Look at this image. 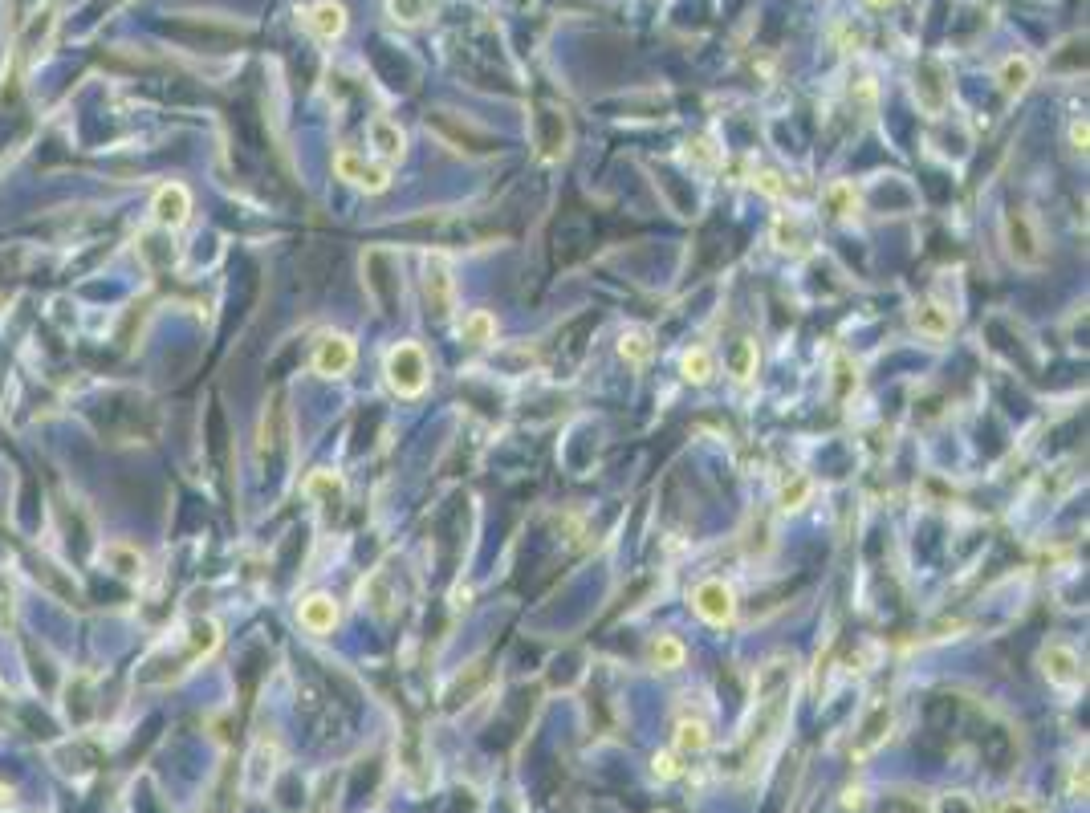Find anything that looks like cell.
I'll list each match as a JSON object with an SVG mask.
<instances>
[{
    "label": "cell",
    "instance_id": "5b68a950",
    "mask_svg": "<svg viewBox=\"0 0 1090 813\" xmlns=\"http://www.w3.org/2000/svg\"><path fill=\"white\" fill-rule=\"evenodd\" d=\"M692 606H696V614L708 622V627H729V622L737 618L733 586H724L720 578H704V582L692 590Z\"/></svg>",
    "mask_w": 1090,
    "mask_h": 813
},
{
    "label": "cell",
    "instance_id": "8992f818",
    "mask_svg": "<svg viewBox=\"0 0 1090 813\" xmlns=\"http://www.w3.org/2000/svg\"><path fill=\"white\" fill-rule=\"evenodd\" d=\"M334 171L346 179V183H354V187H362V192H387L391 187V167L387 163H371V159H362L358 151H350V147H342L338 155H334Z\"/></svg>",
    "mask_w": 1090,
    "mask_h": 813
},
{
    "label": "cell",
    "instance_id": "9a60e30c",
    "mask_svg": "<svg viewBox=\"0 0 1090 813\" xmlns=\"http://www.w3.org/2000/svg\"><path fill=\"white\" fill-rule=\"evenodd\" d=\"M306 21H310V29H314L322 41H338V37L346 33V25H350V17H346V9L338 5V0H318Z\"/></svg>",
    "mask_w": 1090,
    "mask_h": 813
},
{
    "label": "cell",
    "instance_id": "7a4b0ae2",
    "mask_svg": "<svg viewBox=\"0 0 1090 813\" xmlns=\"http://www.w3.org/2000/svg\"><path fill=\"white\" fill-rule=\"evenodd\" d=\"M383 374H387V387L399 395V399H415L423 395V387H428V354H423V346L415 342H399L387 362H383Z\"/></svg>",
    "mask_w": 1090,
    "mask_h": 813
},
{
    "label": "cell",
    "instance_id": "2e32d148",
    "mask_svg": "<svg viewBox=\"0 0 1090 813\" xmlns=\"http://www.w3.org/2000/svg\"><path fill=\"white\" fill-rule=\"evenodd\" d=\"M773 244L790 257H806L814 240H810V232H806V224L798 216H781V220H773Z\"/></svg>",
    "mask_w": 1090,
    "mask_h": 813
},
{
    "label": "cell",
    "instance_id": "277c9868",
    "mask_svg": "<svg viewBox=\"0 0 1090 813\" xmlns=\"http://www.w3.org/2000/svg\"><path fill=\"white\" fill-rule=\"evenodd\" d=\"M362 285H367V293L375 297V305L383 309V314H395L403 285L395 277V257L387 253V248H371V253L362 257Z\"/></svg>",
    "mask_w": 1090,
    "mask_h": 813
},
{
    "label": "cell",
    "instance_id": "44dd1931",
    "mask_svg": "<svg viewBox=\"0 0 1090 813\" xmlns=\"http://www.w3.org/2000/svg\"><path fill=\"white\" fill-rule=\"evenodd\" d=\"M460 338L468 346H489L497 338V322H493L489 309H472V314L460 322Z\"/></svg>",
    "mask_w": 1090,
    "mask_h": 813
},
{
    "label": "cell",
    "instance_id": "5bb4252c",
    "mask_svg": "<svg viewBox=\"0 0 1090 813\" xmlns=\"http://www.w3.org/2000/svg\"><path fill=\"white\" fill-rule=\"evenodd\" d=\"M297 618H301V627H306L310 635H330L338 627V606H334L330 594H310L306 602H301Z\"/></svg>",
    "mask_w": 1090,
    "mask_h": 813
},
{
    "label": "cell",
    "instance_id": "9c48e42d",
    "mask_svg": "<svg viewBox=\"0 0 1090 813\" xmlns=\"http://www.w3.org/2000/svg\"><path fill=\"white\" fill-rule=\"evenodd\" d=\"M277 769H281V744H277V740H269V736H261V740L253 744V753H249L245 789H249L253 797H257V793H265V789L273 785Z\"/></svg>",
    "mask_w": 1090,
    "mask_h": 813
},
{
    "label": "cell",
    "instance_id": "d6a6232c",
    "mask_svg": "<svg viewBox=\"0 0 1090 813\" xmlns=\"http://www.w3.org/2000/svg\"><path fill=\"white\" fill-rule=\"evenodd\" d=\"M834 370H838V395H846V391H851V387H855V374H851V362H846V358H838V362H834Z\"/></svg>",
    "mask_w": 1090,
    "mask_h": 813
},
{
    "label": "cell",
    "instance_id": "d4e9b609",
    "mask_svg": "<svg viewBox=\"0 0 1090 813\" xmlns=\"http://www.w3.org/2000/svg\"><path fill=\"white\" fill-rule=\"evenodd\" d=\"M810 492H814V480L810 476H790L781 484V492H777V505L790 513V509H802L806 500H810Z\"/></svg>",
    "mask_w": 1090,
    "mask_h": 813
},
{
    "label": "cell",
    "instance_id": "cb8c5ba5",
    "mask_svg": "<svg viewBox=\"0 0 1090 813\" xmlns=\"http://www.w3.org/2000/svg\"><path fill=\"white\" fill-rule=\"evenodd\" d=\"M822 200H826V212H830V216H838V220L855 216V208H859V196H855V187H851V183H830Z\"/></svg>",
    "mask_w": 1090,
    "mask_h": 813
},
{
    "label": "cell",
    "instance_id": "ac0fdd59",
    "mask_svg": "<svg viewBox=\"0 0 1090 813\" xmlns=\"http://www.w3.org/2000/svg\"><path fill=\"white\" fill-rule=\"evenodd\" d=\"M912 326H916L924 338L944 342V338L952 334V314H948V309H940L936 301H920V305L912 309Z\"/></svg>",
    "mask_w": 1090,
    "mask_h": 813
},
{
    "label": "cell",
    "instance_id": "4fadbf2b",
    "mask_svg": "<svg viewBox=\"0 0 1090 813\" xmlns=\"http://www.w3.org/2000/svg\"><path fill=\"white\" fill-rule=\"evenodd\" d=\"M891 720H895V712H891V704L887 700H879L871 712H867V720L859 724V732H855V744H851V753L855 757H867V753H875V748L887 740V732H891Z\"/></svg>",
    "mask_w": 1090,
    "mask_h": 813
},
{
    "label": "cell",
    "instance_id": "f1b7e54d",
    "mask_svg": "<svg viewBox=\"0 0 1090 813\" xmlns=\"http://www.w3.org/2000/svg\"><path fill=\"white\" fill-rule=\"evenodd\" d=\"M387 9H391V17H395V21H403V25H419L423 17L432 13V0H387Z\"/></svg>",
    "mask_w": 1090,
    "mask_h": 813
},
{
    "label": "cell",
    "instance_id": "d6986e66",
    "mask_svg": "<svg viewBox=\"0 0 1090 813\" xmlns=\"http://www.w3.org/2000/svg\"><path fill=\"white\" fill-rule=\"evenodd\" d=\"M371 147H375L379 163L391 167V163L403 155V131L395 127L391 118H375V122H371Z\"/></svg>",
    "mask_w": 1090,
    "mask_h": 813
},
{
    "label": "cell",
    "instance_id": "e0dca14e",
    "mask_svg": "<svg viewBox=\"0 0 1090 813\" xmlns=\"http://www.w3.org/2000/svg\"><path fill=\"white\" fill-rule=\"evenodd\" d=\"M997 82H1001V90H1005L1009 98L1025 94L1029 86H1034V61H1029L1025 53L1005 57V61H1001V70H997Z\"/></svg>",
    "mask_w": 1090,
    "mask_h": 813
},
{
    "label": "cell",
    "instance_id": "83f0119b",
    "mask_svg": "<svg viewBox=\"0 0 1090 813\" xmlns=\"http://www.w3.org/2000/svg\"><path fill=\"white\" fill-rule=\"evenodd\" d=\"M680 366H684V379H688V383H708V379H712V354H708L704 346L688 350Z\"/></svg>",
    "mask_w": 1090,
    "mask_h": 813
},
{
    "label": "cell",
    "instance_id": "7c38bea8",
    "mask_svg": "<svg viewBox=\"0 0 1090 813\" xmlns=\"http://www.w3.org/2000/svg\"><path fill=\"white\" fill-rule=\"evenodd\" d=\"M1042 671L1054 687H1078L1082 683V659L1074 647H1062V643H1050L1042 651Z\"/></svg>",
    "mask_w": 1090,
    "mask_h": 813
},
{
    "label": "cell",
    "instance_id": "7402d4cb",
    "mask_svg": "<svg viewBox=\"0 0 1090 813\" xmlns=\"http://www.w3.org/2000/svg\"><path fill=\"white\" fill-rule=\"evenodd\" d=\"M729 374L737 383H749L753 374H757V342L753 338H741V342H733V350H729Z\"/></svg>",
    "mask_w": 1090,
    "mask_h": 813
},
{
    "label": "cell",
    "instance_id": "ba28073f",
    "mask_svg": "<svg viewBox=\"0 0 1090 813\" xmlns=\"http://www.w3.org/2000/svg\"><path fill=\"white\" fill-rule=\"evenodd\" d=\"M423 293H428V305L436 309L440 318L452 314V305H456V281H452L448 257L432 253L428 261H423Z\"/></svg>",
    "mask_w": 1090,
    "mask_h": 813
},
{
    "label": "cell",
    "instance_id": "30bf717a",
    "mask_svg": "<svg viewBox=\"0 0 1090 813\" xmlns=\"http://www.w3.org/2000/svg\"><path fill=\"white\" fill-rule=\"evenodd\" d=\"M151 212H155V224H163V228H184L188 216H192V196H188V187H184V183H163L159 192H155Z\"/></svg>",
    "mask_w": 1090,
    "mask_h": 813
},
{
    "label": "cell",
    "instance_id": "ffe728a7",
    "mask_svg": "<svg viewBox=\"0 0 1090 813\" xmlns=\"http://www.w3.org/2000/svg\"><path fill=\"white\" fill-rule=\"evenodd\" d=\"M647 659L659 671H676V667H684V643L676 635H655L647 647Z\"/></svg>",
    "mask_w": 1090,
    "mask_h": 813
},
{
    "label": "cell",
    "instance_id": "3957f363",
    "mask_svg": "<svg viewBox=\"0 0 1090 813\" xmlns=\"http://www.w3.org/2000/svg\"><path fill=\"white\" fill-rule=\"evenodd\" d=\"M1001 240H1005V253L1017 261V265H1042L1046 261V244H1042V232L1034 224L1025 208H1009L1001 216Z\"/></svg>",
    "mask_w": 1090,
    "mask_h": 813
},
{
    "label": "cell",
    "instance_id": "484cf974",
    "mask_svg": "<svg viewBox=\"0 0 1090 813\" xmlns=\"http://www.w3.org/2000/svg\"><path fill=\"white\" fill-rule=\"evenodd\" d=\"M619 354H623L631 366H643V362L651 358V334H647V330H627V334L619 338Z\"/></svg>",
    "mask_w": 1090,
    "mask_h": 813
},
{
    "label": "cell",
    "instance_id": "f546056e",
    "mask_svg": "<svg viewBox=\"0 0 1090 813\" xmlns=\"http://www.w3.org/2000/svg\"><path fill=\"white\" fill-rule=\"evenodd\" d=\"M651 773H655L659 781H676V777H680V757H676V753H655V757H651Z\"/></svg>",
    "mask_w": 1090,
    "mask_h": 813
},
{
    "label": "cell",
    "instance_id": "4dcf8cb0",
    "mask_svg": "<svg viewBox=\"0 0 1090 813\" xmlns=\"http://www.w3.org/2000/svg\"><path fill=\"white\" fill-rule=\"evenodd\" d=\"M753 187L757 192H765V196H785V183H781V175H773V171H753Z\"/></svg>",
    "mask_w": 1090,
    "mask_h": 813
},
{
    "label": "cell",
    "instance_id": "1f68e13d",
    "mask_svg": "<svg viewBox=\"0 0 1090 813\" xmlns=\"http://www.w3.org/2000/svg\"><path fill=\"white\" fill-rule=\"evenodd\" d=\"M688 159H696L700 167H716V163H720V155L712 151L708 139H692V143H688Z\"/></svg>",
    "mask_w": 1090,
    "mask_h": 813
},
{
    "label": "cell",
    "instance_id": "52a82bcc",
    "mask_svg": "<svg viewBox=\"0 0 1090 813\" xmlns=\"http://www.w3.org/2000/svg\"><path fill=\"white\" fill-rule=\"evenodd\" d=\"M912 90H916V102L928 114H944V106H948V70L936 57H924L916 66V74H912Z\"/></svg>",
    "mask_w": 1090,
    "mask_h": 813
},
{
    "label": "cell",
    "instance_id": "d590c367",
    "mask_svg": "<svg viewBox=\"0 0 1090 813\" xmlns=\"http://www.w3.org/2000/svg\"><path fill=\"white\" fill-rule=\"evenodd\" d=\"M867 5H875V9H887V5H895V0H867Z\"/></svg>",
    "mask_w": 1090,
    "mask_h": 813
},
{
    "label": "cell",
    "instance_id": "6da1fadb",
    "mask_svg": "<svg viewBox=\"0 0 1090 813\" xmlns=\"http://www.w3.org/2000/svg\"><path fill=\"white\" fill-rule=\"evenodd\" d=\"M794 683H798V663L790 655H773L757 667L753 675V704L745 720V765H757L769 744L777 740L785 716L794 704Z\"/></svg>",
    "mask_w": 1090,
    "mask_h": 813
},
{
    "label": "cell",
    "instance_id": "836d02e7",
    "mask_svg": "<svg viewBox=\"0 0 1090 813\" xmlns=\"http://www.w3.org/2000/svg\"><path fill=\"white\" fill-rule=\"evenodd\" d=\"M1070 143H1074V151H1086V122L1082 118L1070 122Z\"/></svg>",
    "mask_w": 1090,
    "mask_h": 813
},
{
    "label": "cell",
    "instance_id": "4316f807",
    "mask_svg": "<svg viewBox=\"0 0 1090 813\" xmlns=\"http://www.w3.org/2000/svg\"><path fill=\"white\" fill-rule=\"evenodd\" d=\"M306 492H310L314 500H326V509H330V505H338V500H342V480H338L334 472H314V476L306 480Z\"/></svg>",
    "mask_w": 1090,
    "mask_h": 813
},
{
    "label": "cell",
    "instance_id": "8fae6325",
    "mask_svg": "<svg viewBox=\"0 0 1090 813\" xmlns=\"http://www.w3.org/2000/svg\"><path fill=\"white\" fill-rule=\"evenodd\" d=\"M354 366V342L346 334H322V342L314 346V370L326 374V379H338Z\"/></svg>",
    "mask_w": 1090,
    "mask_h": 813
},
{
    "label": "cell",
    "instance_id": "603a6c76",
    "mask_svg": "<svg viewBox=\"0 0 1090 813\" xmlns=\"http://www.w3.org/2000/svg\"><path fill=\"white\" fill-rule=\"evenodd\" d=\"M708 744H712V736H708V724L700 716H684L676 724V748L680 753H704Z\"/></svg>",
    "mask_w": 1090,
    "mask_h": 813
},
{
    "label": "cell",
    "instance_id": "e575fe53",
    "mask_svg": "<svg viewBox=\"0 0 1090 813\" xmlns=\"http://www.w3.org/2000/svg\"><path fill=\"white\" fill-rule=\"evenodd\" d=\"M13 805H17V797H13V789H9L5 781H0V813H5V809H13Z\"/></svg>",
    "mask_w": 1090,
    "mask_h": 813
}]
</instances>
